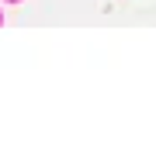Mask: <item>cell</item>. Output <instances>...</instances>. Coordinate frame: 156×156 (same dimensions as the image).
Segmentation results:
<instances>
[]
</instances>
